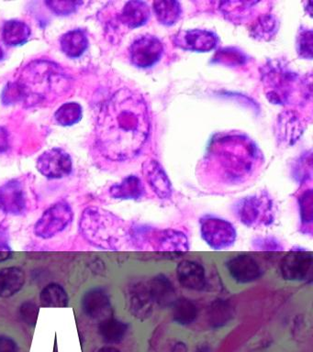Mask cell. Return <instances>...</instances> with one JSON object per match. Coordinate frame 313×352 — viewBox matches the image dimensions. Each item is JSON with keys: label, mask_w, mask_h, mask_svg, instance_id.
Instances as JSON below:
<instances>
[{"label": "cell", "mask_w": 313, "mask_h": 352, "mask_svg": "<svg viewBox=\"0 0 313 352\" xmlns=\"http://www.w3.org/2000/svg\"><path fill=\"white\" fill-rule=\"evenodd\" d=\"M150 129L149 111L144 98L136 91L120 88L98 110L96 140L107 159L128 161L144 147Z\"/></svg>", "instance_id": "obj_1"}, {"label": "cell", "mask_w": 313, "mask_h": 352, "mask_svg": "<svg viewBox=\"0 0 313 352\" xmlns=\"http://www.w3.org/2000/svg\"><path fill=\"white\" fill-rule=\"evenodd\" d=\"M262 164L261 153L248 138L224 134L214 138L203 161V173L215 184L237 186L248 182Z\"/></svg>", "instance_id": "obj_2"}, {"label": "cell", "mask_w": 313, "mask_h": 352, "mask_svg": "<svg viewBox=\"0 0 313 352\" xmlns=\"http://www.w3.org/2000/svg\"><path fill=\"white\" fill-rule=\"evenodd\" d=\"M15 82L20 91L21 100L32 106L61 95L67 91L69 81L58 65L39 60L27 66Z\"/></svg>", "instance_id": "obj_3"}, {"label": "cell", "mask_w": 313, "mask_h": 352, "mask_svg": "<svg viewBox=\"0 0 313 352\" xmlns=\"http://www.w3.org/2000/svg\"><path fill=\"white\" fill-rule=\"evenodd\" d=\"M129 230L119 217L98 208L85 209L79 220L81 236L92 246L107 250L122 249L129 241Z\"/></svg>", "instance_id": "obj_4"}, {"label": "cell", "mask_w": 313, "mask_h": 352, "mask_svg": "<svg viewBox=\"0 0 313 352\" xmlns=\"http://www.w3.org/2000/svg\"><path fill=\"white\" fill-rule=\"evenodd\" d=\"M129 239L136 247L148 245L151 249L158 252L180 254L189 250L188 236L183 231L173 228L153 230L151 228L133 227L130 228Z\"/></svg>", "instance_id": "obj_5"}, {"label": "cell", "mask_w": 313, "mask_h": 352, "mask_svg": "<svg viewBox=\"0 0 313 352\" xmlns=\"http://www.w3.org/2000/svg\"><path fill=\"white\" fill-rule=\"evenodd\" d=\"M237 219L248 228L268 227L274 219L273 200L266 192L250 195L235 206Z\"/></svg>", "instance_id": "obj_6"}, {"label": "cell", "mask_w": 313, "mask_h": 352, "mask_svg": "<svg viewBox=\"0 0 313 352\" xmlns=\"http://www.w3.org/2000/svg\"><path fill=\"white\" fill-rule=\"evenodd\" d=\"M74 219L72 208L65 201H60L46 209L35 223V236L43 239L54 238L67 230Z\"/></svg>", "instance_id": "obj_7"}, {"label": "cell", "mask_w": 313, "mask_h": 352, "mask_svg": "<svg viewBox=\"0 0 313 352\" xmlns=\"http://www.w3.org/2000/svg\"><path fill=\"white\" fill-rule=\"evenodd\" d=\"M203 241L215 250L232 247L237 239L235 226L226 219L213 216L203 217L199 221Z\"/></svg>", "instance_id": "obj_8"}, {"label": "cell", "mask_w": 313, "mask_h": 352, "mask_svg": "<svg viewBox=\"0 0 313 352\" xmlns=\"http://www.w3.org/2000/svg\"><path fill=\"white\" fill-rule=\"evenodd\" d=\"M312 252L306 250H291L280 263L283 279L291 282H303L312 271Z\"/></svg>", "instance_id": "obj_9"}, {"label": "cell", "mask_w": 313, "mask_h": 352, "mask_svg": "<svg viewBox=\"0 0 313 352\" xmlns=\"http://www.w3.org/2000/svg\"><path fill=\"white\" fill-rule=\"evenodd\" d=\"M28 209V197L23 182L13 179L0 186V211L23 216Z\"/></svg>", "instance_id": "obj_10"}, {"label": "cell", "mask_w": 313, "mask_h": 352, "mask_svg": "<svg viewBox=\"0 0 313 352\" xmlns=\"http://www.w3.org/2000/svg\"><path fill=\"white\" fill-rule=\"evenodd\" d=\"M163 51V44L155 36L142 35L131 45V60L138 67H150L160 60Z\"/></svg>", "instance_id": "obj_11"}, {"label": "cell", "mask_w": 313, "mask_h": 352, "mask_svg": "<svg viewBox=\"0 0 313 352\" xmlns=\"http://www.w3.org/2000/svg\"><path fill=\"white\" fill-rule=\"evenodd\" d=\"M72 167L69 154L61 148L45 151L37 160L38 170L49 179L65 177L72 172Z\"/></svg>", "instance_id": "obj_12"}, {"label": "cell", "mask_w": 313, "mask_h": 352, "mask_svg": "<svg viewBox=\"0 0 313 352\" xmlns=\"http://www.w3.org/2000/svg\"><path fill=\"white\" fill-rule=\"evenodd\" d=\"M81 305L85 315L93 320L101 322L114 316L111 298L103 288L90 289L84 294Z\"/></svg>", "instance_id": "obj_13"}, {"label": "cell", "mask_w": 313, "mask_h": 352, "mask_svg": "<svg viewBox=\"0 0 313 352\" xmlns=\"http://www.w3.org/2000/svg\"><path fill=\"white\" fill-rule=\"evenodd\" d=\"M126 296L129 311L134 318L145 320L153 315L155 302L151 296L148 285L142 283H133L129 286Z\"/></svg>", "instance_id": "obj_14"}, {"label": "cell", "mask_w": 313, "mask_h": 352, "mask_svg": "<svg viewBox=\"0 0 313 352\" xmlns=\"http://www.w3.org/2000/svg\"><path fill=\"white\" fill-rule=\"evenodd\" d=\"M226 267L230 277L241 285L255 282L263 274V270L257 261L247 254H240L230 258Z\"/></svg>", "instance_id": "obj_15"}, {"label": "cell", "mask_w": 313, "mask_h": 352, "mask_svg": "<svg viewBox=\"0 0 313 352\" xmlns=\"http://www.w3.org/2000/svg\"><path fill=\"white\" fill-rule=\"evenodd\" d=\"M175 43L181 48L195 52H208L218 44L215 33L206 30H191L175 36Z\"/></svg>", "instance_id": "obj_16"}, {"label": "cell", "mask_w": 313, "mask_h": 352, "mask_svg": "<svg viewBox=\"0 0 313 352\" xmlns=\"http://www.w3.org/2000/svg\"><path fill=\"white\" fill-rule=\"evenodd\" d=\"M142 173L151 189L161 199L171 197L173 189L171 182L166 170L155 160H149L142 165Z\"/></svg>", "instance_id": "obj_17"}, {"label": "cell", "mask_w": 313, "mask_h": 352, "mask_svg": "<svg viewBox=\"0 0 313 352\" xmlns=\"http://www.w3.org/2000/svg\"><path fill=\"white\" fill-rule=\"evenodd\" d=\"M178 282L188 290L202 291L207 286L204 267L195 261L185 260L177 267Z\"/></svg>", "instance_id": "obj_18"}, {"label": "cell", "mask_w": 313, "mask_h": 352, "mask_svg": "<svg viewBox=\"0 0 313 352\" xmlns=\"http://www.w3.org/2000/svg\"><path fill=\"white\" fill-rule=\"evenodd\" d=\"M151 296L159 307H171L177 300V294L171 280L164 274H158L148 283Z\"/></svg>", "instance_id": "obj_19"}, {"label": "cell", "mask_w": 313, "mask_h": 352, "mask_svg": "<svg viewBox=\"0 0 313 352\" xmlns=\"http://www.w3.org/2000/svg\"><path fill=\"white\" fill-rule=\"evenodd\" d=\"M25 283V274L18 267L0 269V297L9 298L17 294Z\"/></svg>", "instance_id": "obj_20"}, {"label": "cell", "mask_w": 313, "mask_h": 352, "mask_svg": "<svg viewBox=\"0 0 313 352\" xmlns=\"http://www.w3.org/2000/svg\"><path fill=\"white\" fill-rule=\"evenodd\" d=\"M109 194L114 199L137 200L144 197V187L139 177L129 175L120 184L112 186Z\"/></svg>", "instance_id": "obj_21"}, {"label": "cell", "mask_w": 313, "mask_h": 352, "mask_svg": "<svg viewBox=\"0 0 313 352\" xmlns=\"http://www.w3.org/2000/svg\"><path fill=\"white\" fill-rule=\"evenodd\" d=\"M150 16V8L147 3L130 1L126 3L120 14V21L126 26L133 29L147 23Z\"/></svg>", "instance_id": "obj_22"}, {"label": "cell", "mask_w": 313, "mask_h": 352, "mask_svg": "<svg viewBox=\"0 0 313 352\" xmlns=\"http://www.w3.org/2000/svg\"><path fill=\"white\" fill-rule=\"evenodd\" d=\"M62 51L68 57L78 58L84 54L89 46V40L86 33L82 30H70L62 36L61 40Z\"/></svg>", "instance_id": "obj_23"}, {"label": "cell", "mask_w": 313, "mask_h": 352, "mask_svg": "<svg viewBox=\"0 0 313 352\" xmlns=\"http://www.w3.org/2000/svg\"><path fill=\"white\" fill-rule=\"evenodd\" d=\"M128 324L119 319L111 318L100 322L98 333L102 340L108 344H119L125 340L128 332Z\"/></svg>", "instance_id": "obj_24"}, {"label": "cell", "mask_w": 313, "mask_h": 352, "mask_svg": "<svg viewBox=\"0 0 313 352\" xmlns=\"http://www.w3.org/2000/svg\"><path fill=\"white\" fill-rule=\"evenodd\" d=\"M31 29L23 21H7L2 28V38L7 45L19 46L28 41Z\"/></svg>", "instance_id": "obj_25"}, {"label": "cell", "mask_w": 313, "mask_h": 352, "mask_svg": "<svg viewBox=\"0 0 313 352\" xmlns=\"http://www.w3.org/2000/svg\"><path fill=\"white\" fill-rule=\"evenodd\" d=\"M172 319L181 326H188L196 321L199 316V309L196 304L188 298L175 300L172 305Z\"/></svg>", "instance_id": "obj_26"}, {"label": "cell", "mask_w": 313, "mask_h": 352, "mask_svg": "<svg viewBox=\"0 0 313 352\" xmlns=\"http://www.w3.org/2000/svg\"><path fill=\"white\" fill-rule=\"evenodd\" d=\"M40 302L43 307H67L69 298L63 286L50 283L41 292Z\"/></svg>", "instance_id": "obj_27"}, {"label": "cell", "mask_w": 313, "mask_h": 352, "mask_svg": "<svg viewBox=\"0 0 313 352\" xmlns=\"http://www.w3.org/2000/svg\"><path fill=\"white\" fill-rule=\"evenodd\" d=\"M153 10L158 21L167 26L175 24L180 19L182 12L180 3L173 0L155 1L153 3Z\"/></svg>", "instance_id": "obj_28"}, {"label": "cell", "mask_w": 313, "mask_h": 352, "mask_svg": "<svg viewBox=\"0 0 313 352\" xmlns=\"http://www.w3.org/2000/svg\"><path fill=\"white\" fill-rule=\"evenodd\" d=\"M233 316V309L229 302L222 299H217L208 309L210 323L215 327L224 326Z\"/></svg>", "instance_id": "obj_29"}, {"label": "cell", "mask_w": 313, "mask_h": 352, "mask_svg": "<svg viewBox=\"0 0 313 352\" xmlns=\"http://www.w3.org/2000/svg\"><path fill=\"white\" fill-rule=\"evenodd\" d=\"M57 122L62 126H71L78 123L82 118V107L80 104L70 102L60 107L54 114Z\"/></svg>", "instance_id": "obj_30"}, {"label": "cell", "mask_w": 313, "mask_h": 352, "mask_svg": "<svg viewBox=\"0 0 313 352\" xmlns=\"http://www.w3.org/2000/svg\"><path fill=\"white\" fill-rule=\"evenodd\" d=\"M299 211H301V228L305 233L312 234V191L307 190L299 197Z\"/></svg>", "instance_id": "obj_31"}, {"label": "cell", "mask_w": 313, "mask_h": 352, "mask_svg": "<svg viewBox=\"0 0 313 352\" xmlns=\"http://www.w3.org/2000/svg\"><path fill=\"white\" fill-rule=\"evenodd\" d=\"M254 35L261 38H268L276 32L277 21L274 16H261L257 23H255L254 29Z\"/></svg>", "instance_id": "obj_32"}, {"label": "cell", "mask_w": 313, "mask_h": 352, "mask_svg": "<svg viewBox=\"0 0 313 352\" xmlns=\"http://www.w3.org/2000/svg\"><path fill=\"white\" fill-rule=\"evenodd\" d=\"M252 246L255 250L260 252H282L284 250L281 242L272 236H257L252 239Z\"/></svg>", "instance_id": "obj_33"}, {"label": "cell", "mask_w": 313, "mask_h": 352, "mask_svg": "<svg viewBox=\"0 0 313 352\" xmlns=\"http://www.w3.org/2000/svg\"><path fill=\"white\" fill-rule=\"evenodd\" d=\"M83 4L81 1H69V0H52L46 2V5L57 15L67 16L75 12L79 6Z\"/></svg>", "instance_id": "obj_34"}, {"label": "cell", "mask_w": 313, "mask_h": 352, "mask_svg": "<svg viewBox=\"0 0 313 352\" xmlns=\"http://www.w3.org/2000/svg\"><path fill=\"white\" fill-rule=\"evenodd\" d=\"M20 314L21 318L29 326H35L36 324L38 316H39V307L31 300L23 302L20 307Z\"/></svg>", "instance_id": "obj_35"}, {"label": "cell", "mask_w": 313, "mask_h": 352, "mask_svg": "<svg viewBox=\"0 0 313 352\" xmlns=\"http://www.w3.org/2000/svg\"><path fill=\"white\" fill-rule=\"evenodd\" d=\"M13 252L9 243V233L6 228L0 224V263L12 258Z\"/></svg>", "instance_id": "obj_36"}, {"label": "cell", "mask_w": 313, "mask_h": 352, "mask_svg": "<svg viewBox=\"0 0 313 352\" xmlns=\"http://www.w3.org/2000/svg\"><path fill=\"white\" fill-rule=\"evenodd\" d=\"M299 52L302 56L312 58V32L304 30L299 34Z\"/></svg>", "instance_id": "obj_37"}, {"label": "cell", "mask_w": 313, "mask_h": 352, "mask_svg": "<svg viewBox=\"0 0 313 352\" xmlns=\"http://www.w3.org/2000/svg\"><path fill=\"white\" fill-rule=\"evenodd\" d=\"M215 59H217V62H224L232 65V63H241L246 60V58L240 52H235L233 50H230V51L224 50V51H221L219 54H216Z\"/></svg>", "instance_id": "obj_38"}, {"label": "cell", "mask_w": 313, "mask_h": 352, "mask_svg": "<svg viewBox=\"0 0 313 352\" xmlns=\"http://www.w3.org/2000/svg\"><path fill=\"white\" fill-rule=\"evenodd\" d=\"M0 352H19L17 342L8 336H0Z\"/></svg>", "instance_id": "obj_39"}, {"label": "cell", "mask_w": 313, "mask_h": 352, "mask_svg": "<svg viewBox=\"0 0 313 352\" xmlns=\"http://www.w3.org/2000/svg\"><path fill=\"white\" fill-rule=\"evenodd\" d=\"M9 133L4 128L0 126V153H4L9 148Z\"/></svg>", "instance_id": "obj_40"}, {"label": "cell", "mask_w": 313, "mask_h": 352, "mask_svg": "<svg viewBox=\"0 0 313 352\" xmlns=\"http://www.w3.org/2000/svg\"><path fill=\"white\" fill-rule=\"evenodd\" d=\"M169 352H188V348H186L185 343L177 342L173 345Z\"/></svg>", "instance_id": "obj_41"}, {"label": "cell", "mask_w": 313, "mask_h": 352, "mask_svg": "<svg viewBox=\"0 0 313 352\" xmlns=\"http://www.w3.org/2000/svg\"><path fill=\"white\" fill-rule=\"evenodd\" d=\"M194 352H211V349L207 344H202L195 349Z\"/></svg>", "instance_id": "obj_42"}, {"label": "cell", "mask_w": 313, "mask_h": 352, "mask_svg": "<svg viewBox=\"0 0 313 352\" xmlns=\"http://www.w3.org/2000/svg\"><path fill=\"white\" fill-rule=\"evenodd\" d=\"M98 352H122L119 349L114 348V346H103Z\"/></svg>", "instance_id": "obj_43"}, {"label": "cell", "mask_w": 313, "mask_h": 352, "mask_svg": "<svg viewBox=\"0 0 313 352\" xmlns=\"http://www.w3.org/2000/svg\"><path fill=\"white\" fill-rule=\"evenodd\" d=\"M3 57V51H2L1 47H0V60Z\"/></svg>", "instance_id": "obj_44"}]
</instances>
